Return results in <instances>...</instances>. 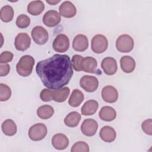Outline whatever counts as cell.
Instances as JSON below:
<instances>
[{
	"label": "cell",
	"instance_id": "6da1fadb",
	"mask_svg": "<svg viewBox=\"0 0 152 152\" xmlns=\"http://www.w3.org/2000/svg\"><path fill=\"white\" fill-rule=\"evenodd\" d=\"M72 67L70 58L68 55L55 54L38 62L36 71L45 87L58 90L69 82L73 74Z\"/></svg>",
	"mask_w": 152,
	"mask_h": 152
},
{
	"label": "cell",
	"instance_id": "7a4b0ae2",
	"mask_svg": "<svg viewBox=\"0 0 152 152\" xmlns=\"http://www.w3.org/2000/svg\"><path fill=\"white\" fill-rule=\"evenodd\" d=\"M34 59L30 55H24L19 60L16 65L17 73L23 77L30 75L34 65Z\"/></svg>",
	"mask_w": 152,
	"mask_h": 152
},
{
	"label": "cell",
	"instance_id": "3957f363",
	"mask_svg": "<svg viewBox=\"0 0 152 152\" xmlns=\"http://www.w3.org/2000/svg\"><path fill=\"white\" fill-rule=\"evenodd\" d=\"M134 46L133 39L128 34H122L119 36L116 42L117 50L122 53L131 52Z\"/></svg>",
	"mask_w": 152,
	"mask_h": 152
},
{
	"label": "cell",
	"instance_id": "277c9868",
	"mask_svg": "<svg viewBox=\"0 0 152 152\" xmlns=\"http://www.w3.org/2000/svg\"><path fill=\"white\" fill-rule=\"evenodd\" d=\"M48 132L46 126L42 123L32 125L28 131V137L33 141H40L43 139Z\"/></svg>",
	"mask_w": 152,
	"mask_h": 152
},
{
	"label": "cell",
	"instance_id": "5b68a950",
	"mask_svg": "<svg viewBox=\"0 0 152 152\" xmlns=\"http://www.w3.org/2000/svg\"><path fill=\"white\" fill-rule=\"evenodd\" d=\"M107 39L102 34H97L91 39V49L96 53H102L104 52L107 49Z\"/></svg>",
	"mask_w": 152,
	"mask_h": 152
},
{
	"label": "cell",
	"instance_id": "8992f818",
	"mask_svg": "<svg viewBox=\"0 0 152 152\" xmlns=\"http://www.w3.org/2000/svg\"><path fill=\"white\" fill-rule=\"evenodd\" d=\"M80 86L87 92L95 91L99 86V81L94 76L84 75L80 80Z\"/></svg>",
	"mask_w": 152,
	"mask_h": 152
},
{
	"label": "cell",
	"instance_id": "52a82bcc",
	"mask_svg": "<svg viewBox=\"0 0 152 152\" xmlns=\"http://www.w3.org/2000/svg\"><path fill=\"white\" fill-rule=\"evenodd\" d=\"M31 37L34 42L38 45H44L48 40V33L42 26H36L31 30Z\"/></svg>",
	"mask_w": 152,
	"mask_h": 152
},
{
	"label": "cell",
	"instance_id": "ba28073f",
	"mask_svg": "<svg viewBox=\"0 0 152 152\" xmlns=\"http://www.w3.org/2000/svg\"><path fill=\"white\" fill-rule=\"evenodd\" d=\"M53 49L57 52H65L69 47L68 37L64 34H58L54 39L52 44Z\"/></svg>",
	"mask_w": 152,
	"mask_h": 152
},
{
	"label": "cell",
	"instance_id": "9c48e42d",
	"mask_svg": "<svg viewBox=\"0 0 152 152\" xmlns=\"http://www.w3.org/2000/svg\"><path fill=\"white\" fill-rule=\"evenodd\" d=\"M61 15L55 10H49L44 14L43 17V23L48 27H55L61 21Z\"/></svg>",
	"mask_w": 152,
	"mask_h": 152
},
{
	"label": "cell",
	"instance_id": "30bf717a",
	"mask_svg": "<svg viewBox=\"0 0 152 152\" xmlns=\"http://www.w3.org/2000/svg\"><path fill=\"white\" fill-rule=\"evenodd\" d=\"M97 128L98 124L97 121L93 119H85L81 126L82 133L84 135L88 137L94 135L97 132Z\"/></svg>",
	"mask_w": 152,
	"mask_h": 152
},
{
	"label": "cell",
	"instance_id": "8fae6325",
	"mask_svg": "<svg viewBox=\"0 0 152 152\" xmlns=\"http://www.w3.org/2000/svg\"><path fill=\"white\" fill-rule=\"evenodd\" d=\"M30 37L26 33H19L15 39V47L20 51H24L27 50L30 47Z\"/></svg>",
	"mask_w": 152,
	"mask_h": 152
},
{
	"label": "cell",
	"instance_id": "7c38bea8",
	"mask_svg": "<svg viewBox=\"0 0 152 152\" xmlns=\"http://www.w3.org/2000/svg\"><path fill=\"white\" fill-rule=\"evenodd\" d=\"M101 67L104 72L109 75L115 74L118 69L116 61L112 57L104 58L102 61Z\"/></svg>",
	"mask_w": 152,
	"mask_h": 152
},
{
	"label": "cell",
	"instance_id": "4fadbf2b",
	"mask_svg": "<svg viewBox=\"0 0 152 152\" xmlns=\"http://www.w3.org/2000/svg\"><path fill=\"white\" fill-rule=\"evenodd\" d=\"M102 97L106 102L112 103L118 100V93L114 87L106 86L102 90Z\"/></svg>",
	"mask_w": 152,
	"mask_h": 152
},
{
	"label": "cell",
	"instance_id": "5bb4252c",
	"mask_svg": "<svg viewBox=\"0 0 152 152\" xmlns=\"http://www.w3.org/2000/svg\"><path fill=\"white\" fill-rule=\"evenodd\" d=\"M59 11L60 15L66 18L74 17L77 12V9L74 5L70 1H64L59 6Z\"/></svg>",
	"mask_w": 152,
	"mask_h": 152
},
{
	"label": "cell",
	"instance_id": "9a60e30c",
	"mask_svg": "<svg viewBox=\"0 0 152 152\" xmlns=\"http://www.w3.org/2000/svg\"><path fill=\"white\" fill-rule=\"evenodd\" d=\"M52 144L57 150L65 149L69 144V140L67 137L61 133L54 135L52 138Z\"/></svg>",
	"mask_w": 152,
	"mask_h": 152
},
{
	"label": "cell",
	"instance_id": "2e32d148",
	"mask_svg": "<svg viewBox=\"0 0 152 152\" xmlns=\"http://www.w3.org/2000/svg\"><path fill=\"white\" fill-rule=\"evenodd\" d=\"M88 46V41L87 36L84 34H78L74 38L72 48L75 51L83 52Z\"/></svg>",
	"mask_w": 152,
	"mask_h": 152
},
{
	"label": "cell",
	"instance_id": "e0dca14e",
	"mask_svg": "<svg viewBox=\"0 0 152 152\" xmlns=\"http://www.w3.org/2000/svg\"><path fill=\"white\" fill-rule=\"evenodd\" d=\"M101 139L106 142H113L116 137V133L114 128L110 126H104L102 128L99 133Z\"/></svg>",
	"mask_w": 152,
	"mask_h": 152
},
{
	"label": "cell",
	"instance_id": "ac0fdd59",
	"mask_svg": "<svg viewBox=\"0 0 152 152\" xmlns=\"http://www.w3.org/2000/svg\"><path fill=\"white\" fill-rule=\"evenodd\" d=\"M97 62L93 57L87 56L82 60L81 68L86 72L96 73L97 71Z\"/></svg>",
	"mask_w": 152,
	"mask_h": 152
},
{
	"label": "cell",
	"instance_id": "d6986e66",
	"mask_svg": "<svg viewBox=\"0 0 152 152\" xmlns=\"http://www.w3.org/2000/svg\"><path fill=\"white\" fill-rule=\"evenodd\" d=\"M120 65L122 70L126 73L132 72L135 68V60L130 56H124L121 58Z\"/></svg>",
	"mask_w": 152,
	"mask_h": 152
},
{
	"label": "cell",
	"instance_id": "ffe728a7",
	"mask_svg": "<svg viewBox=\"0 0 152 152\" xmlns=\"http://www.w3.org/2000/svg\"><path fill=\"white\" fill-rule=\"evenodd\" d=\"M69 92L70 90L68 87H62L56 90H51L52 99L56 102H63L68 97Z\"/></svg>",
	"mask_w": 152,
	"mask_h": 152
},
{
	"label": "cell",
	"instance_id": "44dd1931",
	"mask_svg": "<svg viewBox=\"0 0 152 152\" xmlns=\"http://www.w3.org/2000/svg\"><path fill=\"white\" fill-rule=\"evenodd\" d=\"M99 116L102 120L106 122H110L115 119L116 116V112L113 107L106 106L102 107L99 112Z\"/></svg>",
	"mask_w": 152,
	"mask_h": 152
},
{
	"label": "cell",
	"instance_id": "7402d4cb",
	"mask_svg": "<svg viewBox=\"0 0 152 152\" xmlns=\"http://www.w3.org/2000/svg\"><path fill=\"white\" fill-rule=\"evenodd\" d=\"M98 102L95 100H90L84 103L81 107V113L83 115H92L97 110Z\"/></svg>",
	"mask_w": 152,
	"mask_h": 152
},
{
	"label": "cell",
	"instance_id": "603a6c76",
	"mask_svg": "<svg viewBox=\"0 0 152 152\" xmlns=\"http://www.w3.org/2000/svg\"><path fill=\"white\" fill-rule=\"evenodd\" d=\"M45 9V5L42 1H33L27 6V12L33 15L40 14Z\"/></svg>",
	"mask_w": 152,
	"mask_h": 152
},
{
	"label": "cell",
	"instance_id": "cb8c5ba5",
	"mask_svg": "<svg viewBox=\"0 0 152 152\" xmlns=\"http://www.w3.org/2000/svg\"><path fill=\"white\" fill-rule=\"evenodd\" d=\"M84 94L78 89H74L68 100L69 104L74 107H78L84 100Z\"/></svg>",
	"mask_w": 152,
	"mask_h": 152
},
{
	"label": "cell",
	"instance_id": "d4e9b609",
	"mask_svg": "<svg viewBox=\"0 0 152 152\" xmlns=\"http://www.w3.org/2000/svg\"><path fill=\"white\" fill-rule=\"evenodd\" d=\"M81 119V115L77 112H71L64 119L65 124L69 127H75Z\"/></svg>",
	"mask_w": 152,
	"mask_h": 152
},
{
	"label": "cell",
	"instance_id": "484cf974",
	"mask_svg": "<svg viewBox=\"0 0 152 152\" xmlns=\"http://www.w3.org/2000/svg\"><path fill=\"white\" fill-rule=\"evenodd\" d=\"M2 130L5 135L12 136L17 132V125L11 119H7L2 124Z\"/></svg>",
	"mask_w": 152,
	"mask_h": 152
},
{
	"label": "cell",
	"instance_id": "4316f807",
	"mask_svg": "<svg viewBox=\"0 0 152 152\" xmlns=\"http://www.w3.org/2000/svg\"><path fill=\"white\" fill-rule=\"evenodd\" d=\"M54 113L53 108L49 105H43L37 110V116L42 119H48L52 116Z\"/></svg>",
	"mask_w": 152,
	"mask_h": 152
},
{
	"label": "cell",
	"instance_id": "83f0119b",
	"mask_svg": "<svg viewBox=\"0 0 152 152\" xmlns=\"http://www.w3.org/2000/svg\"><path fill=\"white\" fill-rule=\"evenodd\" d=\"M14 10L10 5L4 6L0 11V18L3 22L11 21L14 17Z\"/></svg>",
	"mask_w": 152,
	"mask_h": 152
},
{
	"label": "cell",
	"instance_id": "f1b7e54d",
	"mask_svg": "<svg viewBox=\"0 0 152 152\" xmlns=\"http://www.w3.org/2000/svg\"><path fill=\"white\" fill-rule=\"evenodd\" d=\"M11 96V90L6 84H0V100L4 102L8 100Z\"/></svg>",
	"mask_w": 152,
	"mask_h": 152
},
{
	"label": "cell",
	"instance_id": "f546056e",
	"mask_svg": "<svg viewBox=\"0 0 152 152\" xmlns=\"http://www.w3.org/2000/svg\"><path fill=\"white\" fill-rule=\"evenodd\" d=\"M30 18L25 14H21L17 18L16 25L20 28H25L27 27L30 25Z\"/></svg>",
	"mask_w": 152,
	"mask_h": 152
},
{
	"label": "cell",
	"instance_id": "4dcf8cb0",
	"mask_svg": "<svg viewBox=\"0 0 152 152\" xmlns=\"http://www.w3.org/2000/svg\"><path fill=\"white\" fill-rule=\"evenodd\" d=\"M72 152H88L89 146L84 141H78L75 142L71 149Z\"/></svg>",
	"mask_w": 152,
	"mask_h": 152
},
{
	"label": "cell",
	"instance_id": "1f68e13d",
	"mask_svg": "<svg viewBox=\"0 0 152 152\" xmlns=\"http://www.w3.org/2000/svg\"><path fill=\"white\" fill-rule=\"evenodd\" d=\"M83 57L80 55H74L71 59L72 66L77 71H80L82 70L81 62L83 59Z\"/></svg>",
	"mask_w": 152,
	"mask_h": 152
},
{
	"label": "cell",
	"instance_id": "d6a6232c",
	"mask_svg": "<svg viewBox=\"0 0 152 152\" xmlns=\"http://www.w3.org/2000/svg\"><path fill=\"white\" fill-rule=\"evenodd\" d=\"M152 121L151 119L145 120L142 122L141 124V128L142 131L147 134L151 135L152 134V128H151Z\"/></svg>",
	"mask_w": 152,
	"mask_h": 152
},
{
	"label": "cell",
	"instance_id": "836d02e7",
	"mask_svg": "<svg viewBox=\"0 0 152 152\" xmlns=\"http://www.w3.org/2000/svg\"><path fill=\"white\" fill-rule=\"evenodd\" d=\"M13 58V54L10 51H4L1 53L0 55V62L7 63L11 62Z\"/></svg>",
	"mask_w": 152,
	"mask_h": 152
},
{
	"label": "cell",
	"instance_id": "e575fe53",
	"mask_svg": "<svg viewBox=\"0 0 152 152\" xmlns=\"http://www.w3.org/2000/svg\"><path fill=\"white\" fill-rule=\"evenodd\" d=\"M40 97L44 102H49L52 100L51 90L48 88H45L42 90L40 94Z\"/></svg>",
	"mask_w": 152,
	"mask_h": 152
},
{
	"label": "cell",
	"instance_id": "d590c367",
	"mask_svg": "<svg viewBox=\"0 0 152 152\" xmlns=\"http://www.w3.org/2000/svg\"><path fill=\"white\" fill-rule=\"evenodd\" d=\"M10 71V66L8 64L0 65V76H6Z\"/></svg>",
	"mask_w": 152,
	"mask_h": 152
},
{
	"label": "cell",
	"instance_id": "8d00e7d4",
	"mask_svg": "<svg viewBox=\"0 0 152 152\" xmlns=\"http://www.w3.org/2000/svg\"><path fill=\"white\" fill-rule=\"evenodd\" d=\"M60 2V1L59 0V1H46V2L47 3H48V4H49L50 5H55V4H58V3H59Z\"/></svg>",
	"mask_w": 152,
	"mask_h": 152
}]
</instances>
